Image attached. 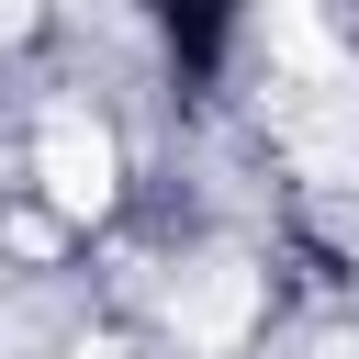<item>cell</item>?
<instances>
[{
	"instance_id": "obj_1",
	"label": "cell",
	"mask_w": 359,
	"mask_h": 359,
	"mask_svg": "<svg viewBox=\"0 0 359 359\" xmlns=\"http://www.w3.org/2000/svg\"><path fill=\"white\" fill-rule=\"evenodd\" d=\"M247 314H258V280H247L236 258H202V269H191L180 292H168V325H180L191 348H224V337H236Z\"/></svg>"
},
{
	"instance_id": "obj_2",
	"label": "cell",
	"mask_w": 359,
	"mask_h": 359,
	"mask_svg": "<svg viewBox=\"0 0 359 359\" xmlns=\"http://www.w3.org/2000/svg\"><path fill=\"white\" fill-rule=\"evenodd\" d=\"M45 191H56L67 213H90V202L112 191V146H101V123H79V112L45 123Z\"/></svg>"
}]
</instances>
